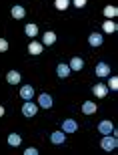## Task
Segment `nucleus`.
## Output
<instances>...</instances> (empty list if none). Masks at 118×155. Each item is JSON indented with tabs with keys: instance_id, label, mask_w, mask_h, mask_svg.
Masks as SVG:
<instances>
[{
	"instance_id": "f257e3e1",
	"label": "nucleus",
	"mask_w": 118,
	"mask_h": 155,
	"mask_svg": "<svg viewBox=\"0 0 118 155\" xmlns=\"http://www.w3.org/2000/svg\"><path fill=\"white\" fill-rule=\"evenodd\" d=\"M100 147L104 151H114L118 147V139H116V135H104L102 137V141H100Z\"/></svg>"
},
{
	"instance_id": "f03ea898",
	"label": "nucleus",
	"mask_w": 118,
	"mask_h": 155,
	"mask_svg": "<svg viewBox=\"0 0 118 155\" xmlns=\"http://www.w3.org/2000/svg\"><path fill=\"white\" fill-rule=\"evenodd\" d=\"M38 113V107L32 103V101H24V105H22V115L24 117H34Z\"/></svg>"
},
{
	"instance_id": "7ed1b4c3",
	"label": "nucleus",
	"mask_w": 118,
	"mask_h": 155,
	"mask_svg": "<svg viewBox=\"0 0 118 155\" xmlns=\"http://www.w3.org/2000/svg\"><path fill=\"white\" fill-rule=\"evenodd\" d=\"M20 97H22L24 101H32V97H34V87L32 85H22V87H20Z\"/></svg>"
},
{
	"instance_id": "20e7f679",
	"label": "nucleus",
	"mask_w": 118,
	"mask_h": 155,
	"mask_svg": "<svg viewBox=\"0 0 118 155\" xmlns=\"http://www.w3.org/2000/svg\"><path fill=\"white\" fill-rule=\"evenodd\" d=\"M78 125H76V121L74 119H64L62 121V131L64 133H76Z\"/></svg>"
},
{
	"instance_id": "39448f33",
	"label": "nucleus",
	"mask_w": 118,
	"mask_h": 155,
	"mask_svg": "<svg viewBox=\"0 0 118 155\" xmlns=\"http://www.w3.org/2000/svg\"><path fill=\"white\" fill-rule=\"evenodd\" d=\"M94 73H96V77L104 79V77L110 75V67H108L106 63H98V64H96V69H94Z\"/></svg>"
},
{
	"instance_id": "423d86ee",
	"label": "nucleus",
	"mask_w": 118,
	"mask_h": 155,
	"mask_svg": "<svg viewBox=\"0 0 118 155\" xmlns=\"http://www.w3.org/2000/svg\"><path fill=\"white\" fill-rule=\"evenodd\" d=\"M50 141L54 145H64V143H66V133H64V131H54L50 135Z\"/></svg>"
},
{
	"instance_id": "0eeeda50",
	"label": "nucleus",
	"mask_w": 118,
	"mask_h": 155,
	"mask_svg": "<svg viewBox=\"0 0 118 155\" xmlns=\"http://www.w3.org/2000/svg\"><path fill=\"white\" fill-rule=\"evenodd\" d=\"M98 131H100L102 135H112V131H114L112 121H100V125H98Z\"/></svg>"
},
{
	"instance_id": "6e6552de",
	"label": "nucleus",
	"mask_w": 118,
	"mask_h": 155,
	"mask_svg": "<svg viewBox=\"0 0 118 155\" xmlns=\"http://www.w3.org/2000/svg\"><path fill=\"white\" fill-rule=\"evenodd\" d=\"M92 93H94L98 99H104V97L108 95V87H106V85H102V83H98V85L92 87Z\"/></svg>"
},
{
	"instance_id": "1a4fd4ad",
	"label": "nucleus",
	"mask_w": 118,
	"mask_h": 155,
	"mask_svg": "<svg viewBox=\"0 0 118 155\" xmlns=\"http://www.w3.org/2000/svg\"><path fill=\"white\" fill-rule=\"evenodd\" d=\"M38 105H40V107H44V109H50V107H52V97L48 95V93H42V95L38 97Z\"/></svg>"
},
{
	"instance_id": "9d476101",
	"label": "nucleus",
	"mask_w": 118,
	"mask_h": 155,
	"mask_svg": "<svg viewBox=\"0 0 118 155\" xmlns=\"http://www.w3.org/2000/svg\"><path fill=\"white\" fill-rule=\"evenodd\" d=\"M96 103H92V101H84V103H82V113H84V115H94L96 113Z\"/></svg>"
},
{
	"instance_id": "9b49d317",
	"label": "nucleus",
	"mask_w": 118,
	"mask_h": 155,
	"mask_svg": "<svg viewBox=\"0 0 118 155\" xmlns=\"http://www.w3.org/2000/svg\"><path fill=\"white\" fill-rule=\"evenodd\" d=\"M88 45L94 46V48H96V46H100L102 45V35H100V32H92V35L88 36Z\"/></svg>"
},
{
	"instance_id": "f8f14e48",
	"label": "nucleus",
	"mask_w": 118,
	"mask_h": 155,
	"mask_svg": "<svg viewBox=\"0 0 118 155\" xmlns=\"http://www.w3.org/2000/svg\"><path fill=\"white\" fill-rule=\"evenodd\" d=\"M56 42V32H52V30H48V32H44V36H42V45L50 46Z\"/></svg>"
},
{
	"instance_id": "ddd939ff",
	"label": "nucleus",
	"mask_w": 118,
	"mask_h": 155,
	"mask_svg": "<svg viewBox=\"0 0 118 155\" xmlns=\"http://www.w3.org/2000/svg\"><path fill=\"white\" fill-rule=\"evenodd\" d=\"M102 30H104V32H108V35H112V32H116L118 30V26H116V22H114V20H104V24H102Z\"/></svg>"
},
{
	"instance_id": "4468645a",
	"label": "nucleus",
	"mask_w": 118,
	"mask_h": 155,
	"mask_svg": "<svg viewBox=\"0 0 118 155\" xmlns=\"http://www.w3.org/2000/svg\"><path fill=\"white\" fill-rule=\"evenodd\" d=\"M68 67H70V71H82V67H84V61L80 57H74L70 63H68Z\"/></svg>"
},
{
	"instance_id": "2eb2a0df",
	"label": "nucleus",
	"mask_w": 118,
	"mask_h": 155,
	"mask_svg": "<svg viewBox=\"0 0 118 155\" xmlns=\"http://www.w3.org/2000/svg\"><path fill=\"white\" fill-rule=\"evenodd\" d=\"M42 51H44V45H42V42H34L32 40V42L28 45V52L30 54H40Z\"/></svg>"
},
{
	"instance_id": "dca6fc26",
	"label": "nucleus",
	"mask_w": 118,
	"mask_h": 155,
	"mask_svg": "<svg viewBox=\"0 0 118 155\" xmlns=\"http://www.w3.org/2000/svg\"><path fill=\"white\" fill-rule=\"evenodd\" d=\"M56 75L60 77V79H66V77L70 75V67H68V64H64V63H60L56 67Z\"/></svg>"
},
{
	"instance_id": "f3484780",
	"label": "nucleus",
	"mask_w": 118,
	"mask_h": 155,
	"mask_svg": "<svg viewBox=\"0 0 118 155\" xmlns=\"http://www.w3.org/2000/svg\"><path fill=\"white\" fill-rule=\"evenodd\" d=\"M6 81H8L10 85H18V83H20V73H18V71H8Z\"/></svg>"
},
{
	"instance_id": "a211bd4d",
	"label": "nucleus",
	"mask_w": 118,
	"mask_h": 155,
	"mask_svg": "<svg viewBox=\"0 0 118 155\" xmlns=\"http://www.w3.org/2000/svg\"><path fill=\"white\" fill-rule=\"evenodd\" d=\"M12 16H14V18H16V20H20V18H24V14H26V10H24V8H22V6H12Z\"/></svg>"
},
{
	"instance_id": "6ab92c4d",
	"label": "nucleus",
	"mask_w": 118,
	"mask_h": 155,
	"mask_svg": "<svg viewBox=\"0 0 118 155\" xmlns=\"http://www.w3.org/2000/svg\"><path fill=\"white\" fill-rule=\"evenodd\" d=\"M20 143H22V139H20V135H18V133H10V135H8V145L18 147Z\"/></svg>"
},
{
	"instance_id": "aec40b11",
	"label": "nucleus",
	"mask_w": 118,
	"mask_h": 155,
	"mask_svg": "<svg viewBox=\"0 0 118 155\" xmlns=\"http://www.w3.org/2000/svg\"><path fill=\"white\" fill-rule=\"evenodd\" d=\"M116 14H118V8H116V6H106V8H104V16H106L108 20H112Z\"/></svg>"
},
{
	"instance_id": "412c9836",
	"label": "nucleus",
	"mask_w": 118,
	"mask_h": 155,
	"mask_svg": "<svg viewBox=\"0 0 118 155\" xmlns=\"http://www.w3.org/2000/svg\"><path fill=\"white\" fill-rule=\"evenodd\" d=\"M24 32H26L28 36H32V38H34V36L38 35V26H36V24H26V28H24Z\"/></svg>"
},
{
	"instance_id": "4be33fe9",
	"label": "nucleus",
	"mask_w": 118,
	"mask_h": 155,
	"mask_svg": "<svg viewBox=\"0 0 118 155\" xmlns=\"http://www.w3.org/2000/svg\"><path fill=\"white\" fill-rule=\"evenodd\" d=\"M54 6H56V10H66L70 6V0H54Z\"/></svg>"
},
{
	"instance_id": "5701e85b",
	"label": "nucleus",
	"mask_w": 118,
	"mask_h": 155,
	"mask_svg": "<svg viewBox=\"0 0 118 155\" xmlns=\"http://www.w3.org/2000/svg\"><path fill=\"white\" fill-rule=\"evenodd\" d=\"M108 89H112V91L118 89V77H112V79L108 81Z\"/></svg>"
},
{
	"instance_id": "b1692460",
	"label": "nucleus",
	"mask_w": 118,
	"mask_h": 155,
	"mask_svg": "<svg viewBox=\"0 0 118 155\" xmlns=\"http://www.w3.org/2000/svg\"><path fill=\"white\" fill-rule=\"evenodd\" d=\"M6 51H8V40L0 38V52H6Z\"/></svg>"
},
{
	"instance_id": "393cba45",
	"label": "nucleus",
	"mask_w": 118,
	"mask_h": 155,
	"mask_svg": "<svg viewBox=\"0 0 118 155\" xmlns=\"http://www.w3.org/2000/svg\"><path fill=\"white\" fill-rule=\"evenodd\" d=\"M74 2V6L76 8H82V6H86V0H72Z\"/></svg>"
},
{
	"instance_id": "a878e982",
	"label": "nucleus",
	"mask_w": 118,
	"mask_h": 155,
	"mask_svg": "<svg viewBox=\"0 0 118 155\" xmlns=\"http://www.w3.org/2000/svg\"><path fill=\"white\" fill-rule=\"evenodd\" d=\"M26 155H38V149H34V147H28V149L24 151Z\"/></svg>"
},
{
	"instance_id": "bb28decb",
	"label": "nucleus",
	"mask_w": 118,
	"mask_h": 155,
	"mask_svg": "<svg viewBox=\"0 0 118 155\" xmlns=\"http://www.w3.org/2000/svg\"><path fill=\"white\" fill-rule=\"evenodd\" d=\"M4 115V107H2V105H0V117Z\"/></svg>"
}]
</instances>
